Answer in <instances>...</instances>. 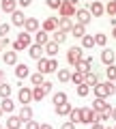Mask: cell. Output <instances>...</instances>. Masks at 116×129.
<instances>
[{
  "instance_id": "obj_16",
  "label": "cell",
  "mask_w": 116,
  "mask_h": 129,
  "mask_svg": "<svg viewBox=\"0 0 116 129\" xmlns=\"http://www.w3.org/2000/svg\"><path fill=\"white\" fill-rule=\"evenodd\" d=\"M0 108H2V112H13L15 110V103H13V99L11 97H2V101H0Z\"/></svg>"
},
{
  "instance_id": "obj_57",
  "label": "cell",
  "mask_w": 116,
  "mask_h": 129,
  "mask_svg": "<svg viewBox=\"0 0 116 129\" xmlns=\"http://www.w3.org/2000/svg\"><path fill=\"white\" fill-rule=\"evenodd\" d=\"M2 114H5V112H2V108H0V116H2Z\"/></svg>"
},
{
  "instance_id": "obj_21",
  "label": "cell",
  "mask_w": 116,
  "mask_h": 129,
  "mask_svg": "<svg viewBox=\"0 0 116 129\" xmlns=\"http://www.w3.org/2000/svg\"><path fill=\"white\" fill-rule=\"evenodd\" d=\"M71 26H73V22H71V17H58V30L62 32H69Z\"/></svg>"
},
{
  "instance_id": "obj_52",
  "label": "cell",
  "mask_w": 116,
  "mask_h": 129,
  "mask_svg": "<svg viewBox=\"0 0 116 129\" xmlns=\"http://www.w3.org/2000/svg\"><path fill=\"white\" fill-rule=\"evenodd\" d=\"M39 129H54V127H52L50 123H41V125H39Z\"/></svg>"
},
{
  "instance_id": "obj_5",
  "label": "cell",
  "mask_w": 116,
  "mask_h": 129,
  "mask_svg": "<svg viewBox=\"0 0 116 129\" xmlns=\"http://www.w3.org/2000/svg\"><path fill=\"white\" fill-rule=\"evenodd\" d=\"M75 22L78 24H82V26H86V24H90V19H93V15H90V11L88 9H80L78 7V11H75Z\"/></svg>"
},
{
  "instance_id": "obj_32",
  "label": "cell",
  "mask_w": 116,
  "mask_h": 129,
  "mask_svg": "<svg viewBox=\"0 0 116 129\" xmlns=\"http://www.w3.org/2000/svg\"><path fill=\"white\" fill-rule=\"evenodd\" d=\"M105 75H107V80H110V82H114V80H116V64H114V62L105 67Z\"/></svg>"
},
{
  "instance_id": "obj_53",
  "label": "cell",
  "mask_w": 116,
  "mask_h": 129,
  "mask_svg": "<svg viewBox=\"0 0 116 129\" xmlns=\"http://www.w3.org/2000/svg\"><path fill=\"white\" fill-rule=\"evenodd\" d=\"M90 129H105V127H103L101 123H93V125H90Z\"/></svg>"
},
{
  "instance_id": "obj_33",
  "label": "cell",
  "mask_w": 116,
  "mask_h": 129,
  "mask_svg": "<svg viewBox=\"0 0 116 129\" xmlns=\"http://www.w3.org/2000/svg\"><path fill=\"white\" fill-rule=\"evenodd\" d=\"M75 90H78V95H80V97H86V95L90 92V86H88L86 82H82V84H78V88H75Z\"/></svg>"
},
{
  "instance_id": "obj_12",
  "label": "cell",
  "mask_w": 116,
  "mask_h": 129,
  "mask_svg": "<svg viewBox=\"0 0 116 129\" xmlns=\"http://www.w3.org/2000/svg\"><path fill=\"white\" fill-rule=\"evenodd\" d=\"M32 35H34V43H37V45H45V43L50 41V32H45L43 28H39L37 32H32Z\"/></svg>"
},
{
  "instance_id": "obj_48",
  "label": "cell",
  "mask_w": 116,
  "mask_h": 129,
  "mask_svg": "<svg viewBox=\"0 0 116 129\" xmlns=\"http://www.w3.org/2000/svg\"><path fill=\"white\" fill-rule=\"evenodd\" d=\"M13 50L15 52H22V50H26V47H24V43H19L17 39H15V41H13Z\"/></svg>"
},
{
  "instance_id": "obj_2",
  "label": "cell",
  "mask_w": 116,
  "mask_h": 129,
  "mask_svg": "<svg viewBox=\"0 0 116 129\" xmlns=\"http://www.w3.org/2000/svg\"><path fill=\"white\" fill-rule=\"evenodd\" d=\"M75 11H78V0H60V7H58L60 17H73Z\"/></svg>"
},
{
  "instance_id": "obj_59",
  "label": "cell",
  "mask_w": 116,
  "mask_h": 129,
  "mask_svg": "<svg viewBox=\"0 0 116 129\" xmlns=\"http://www.w3.org/2000/svg\"><path fill=\"white\" fill-rule=\"evenodd\" d=\"M0 129H2V123H0Z\"/></svg>"
},
{
  "instance_id": "obj_49",
  "label": "cell",
  "mask_w": 116,
  "mask_h": 129,
  "mask_svg": "<svg viewBox=\"0 0 116 129\" xmlns=\"http://www.w3.org/2000/svg\"><path fill=\"white\" fill-rule=\"evenodd\" d=\"M47 7H52V9H58V7H60V0H47Z\"/></svg>"
},
{
  "instance_id": "obj_34",
  "label": "cell",
  "mask_w": 116,
  "mask_h": 129,
  "mask_svg": "<svg viewBox=\"0 0 116 129\" xmlns=\"http://www.w3.org/2000/svg\"><path fill=\"white\" fill-rule=\"evenodd\" d=\"M30 82H32L34 86H39V84H43V82H45V78H43V73H41V71H37V73H32V75H30Z\"/></svg>"
},
{
  "instance_id": "obj_24",
  "label": "cell",
  "mask_w": 116,
  "mask_h": 129,
  "mask_svg": "<svg viewBox=\"0 0 116 129\" xmlns=\"http://www.w3.org/2000/svg\"><path fill=\"white\" fill-rule=\"evenodd\" d=\"M71 35H73V37H80V39H82L84 37V35H86V26H82V24H78V22H75L73 24V26H71Z\"/></svg>"
},
{
  "instance_id": "obj_47",
  "label": "cell",
  "mask_w": 116,
  "mask_h": 129,
  "mask_svg": "<svg viewBox=\"0 0 116 129\" xmlns=\"http://www.w3.org/2000/svg\"><path fill=\"white\" fill-rule=\"evenodd\" d=\"M9 37H2V39H0V52H2V50H7V47H9Z\"/></svg>"
},
{
  "instance_id": "obj_6",
  "label": "cell",
  "mask_w": 116,
  "mask_h": 129,
  "mask_svg": "<svg viewBox=\"0 0 116 129\" xmlns=\"http://www.w3.org/2000/svg\"><path fill=\"white\" fill-rule=\"evenodd\" d=\"M82 56H84L82 47H69V50H67V60H69V64H75Z\"/></svg>"
},
{
  "instance_id": "obj_23",
  "label": "cell",
  "mask_w": 116,
  "mask_h": 129,
  "mask_svg": "<svg viewBox=\"0 0 116 129\" xmlns=\"http://www.w3.org/2000/svg\"><path fill=\"white\" fill-rule=\"evenodd\" d=\"M52 37H50V41H54V43H58V45H60L62 41H65L67 39V32H62V30H58V28H56L54 32H50Z\"/></svg>"
},
{
  "instance_id": "obj_56",
  "label": "cell",
  "mask_w": 116,
  "mask_h": 129,
  "mask_svg": "<svg viewBox=\"0 0 116 129\" xmlns=\"http://www.w3.org/2000/svg\"><path fill=\"white\" fill-rule=\"evenodd\" d=\"M112 37H114V39H116V26H114V30H112Z\"/></svg>"
},
{
  "instance_id": "obj_10",
  "label": "cell",
  "mask_w": 116,
  "mask_h": 129,
  "mask_svg": "<svg viewBox=\"0 0 116 129\" xmlns=\"http://www.w3.org/2000/svg\"><path fill=\"white\" fill-rule=\"evenodd\" d=\"M71 108H73V106H71L69 101H62V103H56V106H54V112H56L58 116H69Z\"/></svg>"
},
{
  "instance_id": "obj_22",
  "label": "cell",
  "mask_w": 116,
  "mask_h": 129,
  "mask_svg": "<svg viewBox=\"0 0 116 129\" xmlns=\"http://www.w3.org/2000/svg\"><path fill=\"white\" fill-rule=\"evenodd\" d=\"M22 127V118L15 114H11L9 118H7V129H19Z\"/></svg>"
},
{
  "instance_id": "obj_9",
  "label": "cell",
  "mask_w": 116,
  "mask_h": 129,
  "mask_svg": "<svg viewBox=\"0 0 116 129\" xmlns=\"http://www.w3.org/2000/svg\"><path fill=\"white\" fill-rule=\"evenodd\" d=\"M39 28H41V24H39L37 17H26V22H24V30H26V32L32 35V32H37Z\"/></svg>"
},
{
  "instance_id": "obj_31",
  "label": "cell",
  "mask_w": 116,
  "mask_h": 129,
  "mask_svg": "<svg viewBox=\"0 0 116 129\" xmlns=\"http://www.w3.org/2000/svg\"><path fill=\"white\" fill-rule=\"evenodd\" d=\"M101 60L105 64H112V62H114V52H112V50H103L101 52Z\"/></svg>"
},
{
  "instance_id": "obj_7",
  "label": "cell",
  "mask_w": 116,
  "mask_h": 129,
  "mask_svg": "<svg viewBox=\"0 0 116 129\" xmlns=\"http://www.w3.org/2000/svg\"><path fill=\"white\" fill-rule=\"evenodd\" d=\"M17 99L19 103H24V106H28V103L32 101V88H28V86H22L17 92Z\"/></svg>"
},
{
  "instance_id": "obj_35",
  "label": "cell",
  "mask_w": 116,
  "mask_h": 129,
  "mask_svg": "<svg viewBox=\"0 0 116 129\" xmlns=\"http://www.w3.org/2000/svg\"><path fill=\"white\" fill-rule=\"evenodd\" d=\"M69 80H71V82L75 84V86H78V84H82V82H84V73H82V71H73Z\"/></svg>"
},
{
  "instance_id": "obj_20",
  "label": "cell",
  "mask_w": 116,
  "mask_h": 129,
  "mask_svg": "<svg viewBox=\"0 0 116 129\" xmlns=\"http://www.w3.org/2000/svg\"><path fill=\"white\" fill-rule=\"evenodd\" d=\"M0 9L7 11V13H13V11L17 9V0H2V2H0Z\"/></svg>"
},
{
  "instance_id": "obj_39",
  "label": "cell",
  "mask_w": 116,
  "mask_h": 129,
  "mask_svg": "<svg viewBox=\"0 0 116 129\" xmlns=\"http://www.w3.org/2000/svg\"><path fill=\"white\" fill-rule=\"evenodd\" d=\"M69 120L71 123H80V120H82V116H80V108H71V112H69Z\"/></svg>"
},
{
  "instance_id": "obj_29",
  "label": "cell",
  "mask_w": 116,
  "mask_h": 129,
  "mask_svg": "<svg viewBox=\"0 0 116 129\" xmlns=\"http://www.w3.org/2000/svg\"><path fill=\"white\" fill-rule=\"evenodd\" d=\"M17 41H19V43H24V47H28V45H30V43H32V39H30V32L22 30V32H19V35H17Z\"/></svg>"
},
{
  "instance_id": "obj_14",
  "label": "cell",
  "mask_w": 116,
  "mask_h": 129,
  "mask_svg": "<svg viewBox=\"0 0 116 129\" xmlns=\"http://www.w3.org/2000/svg\"><path fill=\"white\" fill-rule=\"evenodd\" d=\"M43 52L47 54V58H54V56L58 54V43H54V41H47L45 45H43Z\"/></svg>"
},
{
  "instance_id": "obj_17",
  "label": "cell",
  "mask_w": 116,
  "mask_h": 129,
  "mask_svg": "<svg viewBox=\"0 0 116 129\" xmlns=\"http://www.w3.org/2000/svg\"><path fill=\"white\" fill-rule=\"evenodd\" d=\"M15 75H17L19 80H22V78H28V75H30V71H28V64L17 62V64H15Z\"/></svg>"
},
{
  "instance_id": "obj_3",
  "label": "cell",
  "mask_w": 116,
  "mask_h": 129,
  "mask_svg": "<svg viewBox=\"0 0 116 129\" xmlns=\"http://www.w3.org/2000/svg\"><path fill=\"white\" fill-rule=\"evenodd\" d=\"M80 116H82V120H80V123H84V125L99 123V120H97V112H95L93 108H80Z\"/></svg>"
},
{
  "instance_id": "obj_60",
  "label": "cell",
  "mask_w": 116,
  "mask_h": 129,
  "mask_svg": "<svg viewBox=\"0 0 116 129\" xmlns=\"http://www.w3.org/2000/svg\"><path fill=\"white\" fill-rule=\"evenodd\" d=\"M114 84H116V80H114Z\"/></svg>"
},
{
  "instance_id": "obj_43",
  "label": "cell",
  "mask_w": 116,
  "mask_h": 129,
  "mask_svg": "<svg viewBox=\"0 0 116 129\" xmlns=\"http://www.w3.org/2000/svg\"><path fill=\"white\" fill-rule=\"evenodd\" d=\"M60 67H58V60L56 58H50V73H54V71H58Z\"/></svg>"
},
{
  "instance_id": "obj_15",
  "label": "cell",
  "mask_w": 116,
  "mask_h": 129,
  "mask_svg": "<svg viewBox=\"0 0 116 129\" xmlns=\"http://www.w3.org/2000/svg\"><path fill=\"white\" fill-rule=\"evenodd\" d=\"M110 108V103L103 99V97H95V101H93V110L95 112H101V110H107Z\"/></svg>"
},
{
  "instance_id": "obj_1",
  "label": "cell",
  "mask_w": 116,
  "mask_h": 129,
  "mask_svg": "<svg viewBox=\"0 0 116 129\" xmlns=\"http://www.w3.org/2000/svg\"><path fill=\"white\" fill-rule=\"evenodd\" d=\"M93 92H95V97H103V99H105V97H110V95L116 92V84L110 82V80H107V82H97L93 86Z\"/></svg>"
},
{
  "instance_id": "obj_42",
  "label": "cell",
  "mask_w": 116,
  "mask_h": 129,
  "mask_svg": "<svg viewBox=\"0 0 116 129\" xmlns=\"http://www.w3.org/2000/svg\"><path fill=\"white\" fill-rule=\"evenodd\" d=\"M62 101H67V92H54V106L56 103H62Z\"/></svg>"
},
{
  "instance_id": "obj_37",
  "label": "cell",
  "mask_w": 116,
  "mask_h": 129,
  "mask_svg": "<svg viewBox=\"0 0 116 129\" xmlns=\"http://www.w3.org/2000/svg\"><path fill=\"white\" fill-rule=\"evenodd\" d=\"M93 37H95V45H105L107 43V35H103V32H97Z\"/></svg>"
},
{
  "instance_id": "obj_19",
  "label": "cell",
  "mask_w": 116,
  "mask_h": 129,
  "mask_svg": "<svg viewBox=\"0 0 116 129\" xmlns=\"http://www.w3.org/2000/svg\"><path fill=\"white\" fill-rule=\"evenodd\" d=\"M28 54L32 56V58H41V56H43V45L30 43V45H28Z\"/></svg>"
},
{
  "instance_id": "obj_25",
  "label": "cell",
  "mask_w": 116,
  "mask_h": 129,
  "mask_svg": "<svg viewBox=\"0 0 116 129\" xmlns=\"http://www.w3.org/2000/svg\"><path fill=\"white\" fill-rule=\"evenodd\" d=\"M19 118H22V123H26V120H30L32 118V108L30 106H22V110H19Z\"/></svg>"
},
{
  "instance_id": "obj_36",
  "label": "cell",
  "mask_w": 116,
  "mask_h": 129,
  "mask_svg": "<svg viewBox=\"0 0 116 129\" xmlns=\"http://www.w3.org/2000/svg\"><path fill=\"white\" fill-rule=\"evenodd\" d=\"M107 118H112V108H107V110H101V112H97V120L101 123V120H107Z\"/></svg>"
},
{
  "instance_id": "obj_38",
  "label": "cell",
  "mask_w": 116,
  "mask_h": 129,
  "mask_svg": "<svg viewBox=\"0 0 116 129\" xmlns=\"http://www.w3.org/2000/svg\"><path fill=\"white\" fill-rule=\"evenodd\" d=\"M56 73H58V80H60V82H69V78H71V71L69 69H58Z\"/></svg>"
},
{
  "instance_id": "obj_41",
  "label": "cell",
  "mask_w": 116,
  "mask_h": 129,
  "mask_svg": "<svg viewBox=\"0 0 116 129\" xmlns=\"http://www.w3.org/2000/svg\"><path fill=\"white\" fill-rule=\"evenodd\" d=\"M11 95V86L7 82H0V97H9Z\"/></svg>"
},
{
  "instance_id": "obj_4",
  "label": "cell",
  "mask_w": 116,
  "mask_h": 129,
  "mask_svg": "<svg viewBox=\"0 0 116 129\" xmlns=\"http://www.w3.org/2000/svg\"><path fill=\"white\" fill-rule=\"evenodd\" d=\"M73 67H75V71H82V73L90 71V69H93V56H82Z\"/></svg>"
},
{
  "instance_id": "obj_40",
  "label": "cell",
  "mask_w": 116,
  "mask_h": 129,
  "mask_svg": "<svg viewBox=\"0 0 116 129\" xmlns=\"http://www.w3.org/2000/svg\"><path fill=\"white\" fill-rule=\"evenodd\" d=\"M103 9H105L107 15H116V0H110L107 5H103Z\"/></svg>"
},
{
  "instance_id": "obj_8",
  "label": "cell",
  "mask_w": 116,
  "mask_h": 129,
  "mask_svg": "<svg viewBox=\"0 0 116 129\" xmlns=\"http://www.w3.org/2000/svg\"><path fill=\"white\" fill-rule=\"evenodd\" d=\"M88 11H90V15L93 17H101L103 13H105V9H103V2H99V0H93L88 5Z\"/></svg>"
},
{
  "instance_id": "obj_54",
  "label": "cell",
  "mask_w": 116,
  "mask_h": 129,
  "mask_svg": "<svg viewBox=\"0 0 116 129\" xmlns=\"http://www.w3.org/2000/svg\"><path fill=\"white\" fill-rule=\"evenodd\" d=\"M112 118L116 120V108H112Z\"/></svg>"
},
{
  "instance_id": "obj_28",
  "label": "cell",
  "mask_w": 116,
  "mask_h": 129,
  "mask_svg": "<svg viewBox=\"0 0 116 129\" xmlns=\"http://www.w3.org/2000/svg\"><path fill=\"white\" fill-rule=\"evenodd\" d=\"M2 60H5V64H17V52H5Z\"/></svg>"
},
{
  "instance_id": "obj_13",
  "label": "cell",
  "mask_w": 116,
  "mask_h": 129,
  "mask_svg": "<svg viewBox=\"0 0 116 129\" xmlns=\"http://www.w3.org/2000/svg\"><path fill=\"white\" fill-rule=\"evenodd\" d=\"M37 69L41 71L43 75L50 73V58H47V56H41V58H37Z\"/></svg>"
},
{
  "instance_id": "obj_50",
  "label": "cell",
  "mask_w": 116,
  "mask_h": 129,
  "mask_svg": "<svg viewBox=\"0 0 116 129\" xmlns=\"http://www.w3.org/2000/svg\"><path fill=\"white\" fill-rule=\"evenodd\" d=\"M60 129H75V123H71V120H65Z\"/></svg>"
},
{
  "instance_id": "obj_30",
  "label": "cell",
  "mask_w": 116,
  "mask_h": 129,
  "mask_svg": "<svg viewBox=\"0 0 116 129\" xmlns=\"http://www.w3.org/2000/svg\"><path fill=\"white\" fill-rule=\"evenodd\" d=\"M43 97H45V90L41 88V84H39V86H34V88H32V101H41Z\"/></svg>"
},
{
  "instance_id": "obj_46",
  "label": "cell",
  "mask_w": 116,
  "mask_h": 129,
  "mask_svg": "<svg viewBox=\"0 0 116 129\" xmlns=\"http://www.w3.org/2000/svg\"><path fill=\"white\" fill-rule=\"evenodd\" d=\"M41 88L45 90V95H47V92H52V88H54V84H52V82H47V80H45V82L41 84Z\"/></svg>"
},
{
  "instance_id": "obj_45",
  "label": "cell",
  "mask_w": 116,
  "mask_h": 129,
  "mask_svg": "<svg viewBox=\"0 0 116 129\" xmlns=\"http://www.w3.org/2000/svg\"><path fill=\"white\" fill-rule=\"evenodd\" d=\"M39 125L41 123H37V120H32V118L26 120V129H39Z\"/></svg>"
},
{
  "instance_id": "obj_11",
  "label": "cell",
  "mask_w": 116,
  "mask_h": 129,
  "mask_svg": "<svg viewBox=\"0 0 116 129\" xmlns=\"http://www.w3.org/2000/svg\"><path fill=\"white\" fill-rule=\"evenodd\" d=\"M41 28L45 32H54L56 28H58V17H45V19H43V24H41Z\"/></svg>"
},
{
  "instance_id": "obj_58",
  "label": "cell",
  "mask_w": 116,
  "mask_h": 129,
  "mask_svg": "<svg viewBox=\"0 0 116 129\" xmlns=\"http://www.w3.org/2000/svg\"><path fill=\"white\" fill-rule=\"evenodd\" d=\"M105 129H114V127H105Z\"/></svg>"
},
{
  "instance_id": "obj_27",
  "label": "cell",
  "mask_w": 116,
  "mask_h": 129,
  "mask_svg": "<svg viewBox=\"0 0 116 129\" xmlns=\"http://www.w3.org/2000/svg\"><path fill=\"white\" fill-rule=\"evenodd\" d=\"M90 47H95V37L93 35H84L82 37V50H90Z\"/></svg>"
},
{
  "instance_id": "obj_26",
  "label": "cell",
  "mask_w": 116,
  "mask_h": 129,
  "mask_svg": "<svg viewBox=\"0 0 116 129\" xmlns=\"http://www.w3.org/2000/svg\"><path fill=\"white\" fill-rule=\"evenodd\" d=\"M84 82L88 84V86H95V84L99 82V75L95 73V71H86V73H84Z\"/></svg>"
},
{
  "instance_id": "obj_18",
  "label": "cell",
  "mask_w": 116,
  "mask_h": 129,
  "mask_svg": "<svg viewBox=\"0 0 116 129\" xmlns=\"http://www.w3.org/2000/svg\"><path fill=\"white\" fill-rule=\"evenodd\" d=\"M11 22H13L15 26H24V22H26V15H24L22 11H17V9H15L13 13H11Z\"/></svg>"
},
{
  "instance_id": "obj_55",
  "label": "cell",
  "mask_w": 116,
  "mask_h": 129,
  "mask_svg": "<svg viewBox=\"0 0 116 129\" xmlns=\"http://www.w3.org/2000/svg\"><path fill=\"white\" fill-rule=\"evenodd\" d=\"M2 80H5V71H0V82H2Z\"/></svg>"
},
{
  "instance_id": "obj_44",
  "label": "cell",
  "mask_w": 116,
  "mask_h": 129,
  "mask_svg": "<svg viewBox=\"0 0 116 129\" xmlns=\"http://www.w3.org/2000/svg\"><path fill=\"white\" fill-rule=\"evenodd\" d=\"M9 30H11L9 24H0V37H7V35H9Z\"/></svg>"
},
{
  "instance_id": "obj_51",
  "label": "cell",
  "mask_w": 116,
  "mask_h": 129,
  "mask_svg": "<svg viewBox=\"0 0 116 129\" xmlns=\"http://www.w3.org/2000/svg\"><path fill=\"white\" fill-rule=\"evenodd\" d=\"M30 5V0H17V7H28Z\"/></svg>"
}]
</instances>
